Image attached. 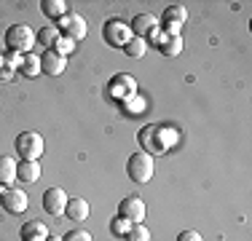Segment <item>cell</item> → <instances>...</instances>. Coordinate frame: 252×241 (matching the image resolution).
Returning <instances> with one entry per match:
<instances>
[{
  "instance_id": "6da1fadb",
  "label": "cell",
  "mask_w": 252,
  "mask_h": 241,
  "mask_svg": "<svg viewBox=\"0 0 252 241\" xmlns=\"http://www.w3.org/2000/svg\"><path fill=\"white\" fill-rule=\"evenodd\" d=\"M175 140H177V131L175 129H164V126H145V129L140 131V142H142V148H145L148 155L166 153Z\"/></svg>"
},
{
  "instance_id": "7a4b0ae2",
  "label": "cell",
  "mask_w": 252,
  "mask_h": 241,
  "mask_svg": "<svg viewBox=\"0 0 252 241\" xmlns=\"http://www.w3.org/2000/svg\"><path fill=\"white\" fill-rule=\"evenodd\" d=\"M35 46V32L30 24H11L8 30H5V48H8L11 54H30Z\"/></svg>"
},
{
  "instance_id": "3957f363",
  "label": "cell",
  "mask_w": 252,
  "mask_h": 241,
  "mask_svg": "<svg viewBox=\"0 0 252 241\" xmlns=\"http://www.w3.org/2000/svg\"><path fill=\"white\" fill-rule=\"evenodd\" d=\"M153 172H156V164H153V155H148V153H134L126 161V174H129V180H134L137 185L151 182Z\"/></svg>"
},
{
  "instance_id": "277c9868",
  "label": "cell",
  "mask_w": 252,
  "mask_h": 241,
  "mask_svg": "<svg viewBox=\"0 0 252 241\" xmlns=\"http://www.w3.org/2000/svg\"><path fill=\"white\" fill-rule=\"evenodd\" d=\"M14 148L22 155V161H38L46 150V142H43V134H38V131H22L16 137Z\"/></svg>"
},
{
  "instance_id": "5b68a950",
  "label": "cell",
  "mask_w": 252,
  "mask_h": 241,
  "mask_svg": "<svg viewBox=\"0 0 252 241\" xmlns=\"http://www.w3.org/2000/svg\"><path fill=\"white\" fill-rule=\"evenodd\" d=\"M57 30H59V35L75 40V43H78L81 38H86V32H89L86 19H83L81 14H73V11H67L62 19H57Z\"/></svg>"
},
{
  "instance_id": "8992f818",
  "label": "cell",
  "mask_w": 252,
  "mask_h": 241,
  "mask_svg": "<svg viewBox=\"0 0 252 241\" xmlns=\"http://www.w3.org/2000/svg\"><path fill=\"white\" fill-rule=\"evenodd\" d=\"M102 35H105V40H107L113 48H124L131 38H134V35H131V27H129L124 19H110V22H105Z\"/></svg>"
},
{
  "instance_id": "52a82bcc",
  "label": "cell",
  "mask_w": 252,
  "mask_h": 241,
  "mask_svg": "<svg viewBox=\"0 0 252 241\" xmlns=\"http://www.w3.org/2000/svg\"><path fill=\"white\" fill-rule=\"evenodd\" d=\"M137 94V81L131 75H126V72H118V75L110 78V83H107V96H113L116 102H124L129 99V96Z\"/></svg>"
},
{
  "instance_id": "ba28073f",
  "label": "cell",
  "mask_w": 252,
  "mask_h": 241,
  "mask_svg": "<svg viewBox=\"0 0 252 241\" xmlns=\"http://www.w3.org/2000/svg\"><path fill=\"white\" fill-rule=\"evenodd\" d=\"M148 214V207L140 196H126L118 204V217H126L129 222H142Z\"/></svg>"
},
{
  "instance_id": "9c48e42d",
  "label": "cell",
  "mask_w": 252,
  "mask_h": 241,
  "mask_svg": "<svg viewBox=\"0 0 252 241\" xmlns=\"http://www.w3.org/2000/svg\"><path fill=\"white\" fill-rule=\"evenodd\" d=\"M27 193L22 188H5L0 193V207L5 209L8 214H22L27 209Z\"/></svg>"
},
{
  "instance_id": "30bf717a",
  "label": "cell",
  "mask_w": 252,
  "mask_h": 241,
  "mask_svg": "<svg viewBox=\"0 0 252 241\" xmlns=\"http://www.w3.org/2000/svg\"><path fill=\"white\" fill-rule=\"evenodd\" d=\"M43 209L51 217H62L64 209H67V193L62 188H49L43 193Z\"/></svg>"
},
{
  "instance_id": "8fae6325",
  "label": "cell",
  "mask_w": 252,
  "mask_h": 241,
  "mask_svg": "<svg viewBox=\"0 0 252 241\" xmlns=\"http://www.w3.org/2000/svg\"><path fill=\"white\" fill-rule=\"evenodd\" d=\"M131 35L134 38H153L156 32H158V19H156L153 14H137L134 19H131Z\"/></svg>"
},
{
  "instance_id": "7c38bea8",
  "label": "cell",
  "mask_w": 252,
  "mask_h": 241,
  "mask_svg": "<svg viewBox=\"0 0 252 241\" xmlns=\"http://www.w3.org/2000/svg\"><path fill=\"white\" fill-rule=\"evenodd\" d=\"M40 70H43L46 75H62V72L67 70V59L59 57L54 48H49V51H43V57H40Z\"/></svg>"
},
{
  "instance_id": "4fadbf2b",
  "label": "cell",
  "mask_w": 252,
  "mask_h": 241,
  "mask_svg": "<svg viewBox=\"0 0 252 241\" xmlns=\"http://www.w3.org/2000/svg\"><path fill=\"white\" fill-rule=\"evenodd\" d=\"M151 40H156V43H158V51L164 54V57H180V51H183V38H180V35L156 32Z\"/></svg>"
},
{
  "instance_id": "5bb4252c",
  "label": "cell",
  "mask_w": 252,
  "mask_h": 241,
  "mask_svg": "<svg viewBox=\"0 0 252 241\" xmlns=\"http://www.w3.org/2000/svg\"><path fill=\"white\" fill-rule=\"evenodd\" d=\"M89 204H86V198H67V209H64V214H67V220H73V222H83V220H89Z\"/></svg>"
},
{
  "instance_id": "9a60e30c",
  "label": "cell",
  "mask_w": 252,
  "mask_h": 241,
  "mask_svg": "<svg viewBox=\"0 0 252 241\" xmlns=\"http://www.w3.org/2000/svg\"><path fill=\"white\" fill-rule=\"evenodd\" d=\"M16 158L11 155H0V185L3 188H11V182H16Z\"/></svg>"
},
{
  "instance_id": "2e32d148",
  "label": "cell",
  "mask_w": 252,
  "mask_h": 241,
  "mask_svg": "<svg viewBox=\"0 0 252 241\" xmlns=\"http://www.w3.org/2000/svg\"><path fill=\"white\" fill-rule=\"evenodd\" d=\"M46 236H49V228L40 220H30L22 225V241H43Z\"/></svg>"
},
{
  "instance_id": "e0dca14e",
  "label": "cell",
  "mask_w": 252,
  "mask_h": 241,
  "mask_svg": "<svg viewBox=\"0 0 252 241\" xmlns=\"http://www.w3.org/2000/svg\"><path fill=\"white\" fill-rule=\"evenodd\" d=\"M38 177H40L38 161H22V164L16 166V180H22V182H35Z\"/></svg>"
},
{
  "instance_id": "ac0fdd59",
  "label": "cell",
  "mask_w": 252,
  "mask_h": 241,
  "mask_svg": "<svg viewBox=\"0 0 252 241\" xmlns=\"http://www.w3.org/2000/svg\"><path fill=\"white\" fill-rule=\"evenodd\" d=\"M40 11H43V16H49V19L57 22L67 14V3H64V0H43V3H40Z\"/></svg>"
},
{
  "instance_id": "d6986e66",
  "label": "cell",
  "mask_w": 252,
  "mask_h": 241,
  "mask_svg": "<svg viewBox=\"0 0 252 241\" xmlns=\"http://www.w3.org/2000/svg\"><path fill=\"white\" fill-rule=\"evenodd\" d=\"M22 75H27V78H38L40 75V72H43V70H40V57H38V54H32V51H30V54H25V57H22Z\"/></svg>"
},
{
  "instance_id": "ffe728a7",
  "label": "cell",
  "mask_w": 252,
  "mask_h": 241,
  "mask_svg": "<svg viewBox=\"0 0 252 241\" xmlns=\"http://www.w3.org/2000/svg\"><path fill=\"white\" fill-rule=\"evenodd\" d=\"M161 19H164V27L166 24H177V27H183V22L188 19V11H185V5H169Z\"/></svg>"
},
{
  "instance_id": "44dd1931",
  "label": "cell",
  "mask_w": 252,
  "mask_h": 241,
  "mask_svg": "<svg viewBox=\"0 0 252 241\" xmlns=\"http://www.w3.org/2000/svg\"><path fill=\"white\" fill-rule=\"evenodd\" d=\"M121 110L126 116H142V113H145V99H142L140 94H134V96H129V99L121 102Z\"/></svg>"
},
{
  "instance_id": "7402d4cb",
  "label": "cell",
  "mask_w": 252,
  "mask_h": 241,
  "mask_svg": "<svg viewBox=\"0 0 252 241\" xmlns=\"http://www.w3.org/2000/svg\"><path fill=\"white\" fill-rule=\"evenodd\" d=\"M59 40V30L57 27H43L38 35H35V43H40V48H54V43Z\"/></svg>"
},
{
  "instance_id": "603a6c76",
  "label": "cell",
  "mask_w": 252,
  "mask_h": 241,
  "mask_svg": "<svg viewBox=\"0 0 252 241\" xmlns=\"http://www.w3.org/2000/svg\"><path fill=\"white\" fill-rule=\"evenodd\" d=\"M124 51L129 54L131 59H142V57L148 54V40H145V38H131L129 43L124 46Z\"/></svg>"
},
{
  "instance_id": "cb8c5ba5",
  "label": "cell",
  "mask_w": 252,
  "mask_h": 241,
  "mask_svg": "<svg viewBox=\"0 0 252 241\" xmlns=\"http://www.w3.org/2000/svg\"><path fill=\"white\" fill-rule=\"evenodd\" d=\"M126 241H151V231H148L142 222H134V225L129 228V233L124 236Z\"/></svg>"
},
{
  "instance_id": "d4e9b609",
  "label": "cell",
  "mask_w": 252,
  "mask_h": 241,
  "mask_svg": "<svg viewBox=\"0 0 252 241\" xmlns=\"http://www.w3.org/2000/svg\"><path fill=\"white\" fill-rule=\"evenodd\" d=\"M54 51H57L59 57H64V59H67L70 54L75 51V40H70V38H64V35H59V40L54 43Z\"/></svg>"
},
{
  "instance_id": "484cf974",
  "label": "cell",
  "mask_w": 252,
  "mask_h": 241,
  "mask_svg": "<svg viewBox=\"0 0 252 241\" xmlns=\"http://www.w3.org/2000/svg\"><path fill=\"white\" fill-rule=\"evenodd\" d=\"M131 225H134V222H129L126 217H116V220H113V225H110V231L116 233V236H126Z\"/></svg>"
},
{
  "instance_id": "4316f807",
  "label": "cell",
  "mask_w": 252,
  "mask_h": 241,
  "mask_svg": "<svg viewBox=\"0 0 252 241\" xmlns=\"http://www.w3.org/2000/svg\"><path fill=\"white\" fill-rule=\"evenodd\" d=\"M62 241H92V233H89V231H81V228H75V231L64 233Z\"/></svg>"
},
{
  "instance_id": "83f0119b",
  "label": "cell",
  "mask_w": 252,
  "mask_h": 241,
  "mask_svg": "<svg viewBox=\"0 0 252 241\" xmlns=\"http://www.w3.org/2000/svg\"><path fill=\"white\" fill-rule=\"evenodd\" d=\"M177 241H204V239H201L199 231H183V233L177 236Z\"/></svg>"
},
{
  "instance_id": "f1b7e54d",
  "label": "cell",
  "mask_w": 252,
  "mask_h": 241,
  "mask_svg": "<svg viewBox=\"0 0 252 241\" xmlns=\"http://www.w3.org/2000/svg\"><path fill=\"white\" fill-rule=\"evenodd\" d=\"M11 75H14V70H11L8 64H3V67H0V78H3V81H8Z\"/></svg>"
},
{
  "instance_id": "f546056e",
  "label": "cell",
  "mask_w": 252,
  "mask_h": 241,
  "mask_svg": "<svg viewBox=\"0 0 252 241\" xmlns=\"http://www.w3.org/2000/svg\"><path fill=\"white\" fill-rule=\"evenodd\" d=\"M43 241H62V236H51V233H49V236H46Z\"/></svg>"
},
{
  "instance_id": "4dcf8cb0",
  "label": "cell",
  "mask_w": 252,
  "mask_h": 241,
  "mask_svg": "<svg viewBox=\"0 0 252 241\" xmlns=\"http://www.w3.org/2000/svg\"><path fill=\"white\" fill-rule=\"evenodd\" d=\"M0 193H3V190H0Z\"/></svg>"
}]
</instances>
